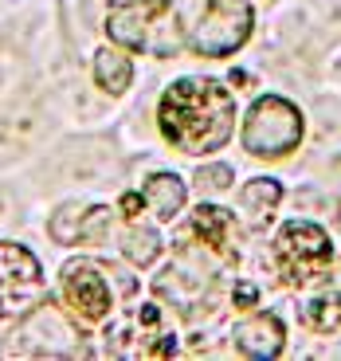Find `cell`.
Listing matches in <instances>:
<instances>
[{"label": "cell", "instance_id": "5b68a950", "mask_svg": "<svg viewBox=\"0 0 341 361\" xmlns=\"http://www.w3.org/2000/svg\"><path fill=\"white\" fill-rule=\"evenodd\" d=\"M302 142V114L287 99H259L243 122V145L255 157H287Z\"/></svg>", "mask_w": 341, "mask_h": 361}, {"label": "cell", "instance_id": "7a4b0ae2", "mask_svg": "<svg viewBox=\"0 0 341 361\" xmlns=\"http://www.w3.org/2000/svg\"><path fill=\"white\" fill-rule=\"evenodd\" d=\"M106 36L118 47H126V51L161 55V59L177 55L180 44H185L173 0H130V4H118L106 16Z\"/></svg>", "mask_w": 341, "mask_h": 361}, {"label": "cell", "instance_id": "7c38bea8", "mask_svg": "<svg viewBox=\"0 0 341 361\" xmlns=\"http://www.w3.org/2000/svg\"><path fill=\"white\" fill-rule=\"evenodd\" d=\"M278 200H283V189H278V180H271V177H259V180H252V185H243L240 212H243V220H247V228L263 232V228L271 224V216H275Z\"/></svg>", "mask_w": 341, "mask_h": 361}, {"label": "cell", "instance_id": "3957f363", "mask_svg": "<svg viewBox=\"0 0 341 361\" xmlns=\"http://www.w3.org/2000/svg\"><path fill=\"white\" fill-rule=\"evenodd\" d=\"M185 44L197 55H232L252 39V4L247 0H189L180 8Z\"/></svg>", "mask_w": 341, "mask_h": 361}, {"label": "cell", "instance_id": "9c48e42d", "mask_svg": "<svg viewBox=\"0 0 341 361\" xmlns=\"http://www.w3.org/2000/svg\"><path fill=\"white\" fill-rule=\"evenodd\" d=\"M63 295L82 322H102L110 314V287L102 279L99 263H87V259L67 263L63 267Z\"/></svg>", "mask_w": 341, "mask_h": 361}, {"label": "cell", "instance_id": "6da1fadb", "mask_svg": "<svg viewBox=\"0 0 341 361\" xmlns=\"http://www.w3.org/2000/svg\"><path fill=\"white\" fill-rule=\"evenodd\" d=\"M161 134L185 154H212L232 137L235 102L212 79H180L161 94Z\"/></svg>", "mask_w": 341, "mask_h": 361}, {"label": "cell", "instance_id": "2e32d148", "mask_svg": "<svg viewBox=\"0 0 341 361\" xmlns=\"http://www.w3.org/2000/svg\"><path fill=\"white\" fill-rule=\"evenodd\" d=\"M122 252H126L137 267H149V263L161 255V240H157V232H149V228H126Z\"/></svg>", "mask_w": 341, "mask_h": 361}, {"label": "cell", "instance_id": "30bf717a", "mask_svg": "<svg viewBox=\"0 0 341 361\" xmlns=\"http://www.w3.org/2000/svg\"><path fill=\"white\" fill-rule=\"evenodd\" d=\"M177 244H200L208 259H235V224L224 208H212V204H200L192 212L185 235H177Z\"/></svg>", "mask_w": 341, "mask_h": 361}, {"label": "cell", "instance_id": "277c9868", "mask_svg": "<svg viewBox=\"0 0 341 361\" xmlns=\"http://www.w3.org/2000/svg\"><path fill=\"white\" fill-rule=\"evenodd\" d=\"M330 259H333L330 235H326L318 224L290 220V224L278 228L275 263H278V275H283L290 287H310V283H322L326 271H330Z\"/></svg>", "mask_w": 341, "mask_h": 361}, {"label": "cell", "instance_id": "8fae6325", "mask_svg": "<svg viewBox=\"0 0 341 361\" xmlns=\"http://www.w3.org/2000/svg\"><path fill=\"white\" fill-rule=\"evenodd\" d=\"M283 345H287V326H283V318L275 314H252L247 322H240V330H235V350L243 353V357H255V361H271L283 353Z\"/></svg>", "mask_w": 341, "mask_h": 361}, {"label": "cell", "instance_id": "ac0fdd59", "mask_svg": "<svg viewBox=\"0 0 341 361\" xmlns=\"http://www.w3.org/2000/svg\"><path fill=\"white\" fill-rule=\"evenodd\" d=\"M232 185V169L228 165H208V169L197 173V189L200 192H224Z\"/></svg>", "mask_w": 341, "mask_h": 361}, {"label": "cell", "instance_id": "9a60e30c", "mask_svg": "<svg viewBox=\"0 0 341 361\" xmlns=\"http://www.w3.org/2000/svg\"><path fill=\"white\" fill-rule=\"evenodd\" d=\"M302 322L318 334H333L341 326V290H326V295H314L310 302L302 307Z\"/></svg>", "mask_w": 341, "mask_h": 361}, {"label": "cell", "instance_id": "ba28073f", "mask_svg": "<svg viewBox=\"0 0 341 361\" xmlns=\"http://www.w3.org/2000/svg\"><path fill=\"white\" fill-rule=\"evenodd\" d=\"M106 353L110 357H169L173 334L165 330L157 310L142 307L106 330Z\"/></svg>", "mask_w": 341, "mask_h": 361}, {"label": "cell", "instance_id": "e0dca14e", "mask_svg": "<svg viewBox=\"0 0 341 361\" xmlns=\"http://www.w3.org/2000/svg\"><path fill=\"white\" fill-rule=\"evenodd\" d=\"M87 212L90 208L82 204H63L51 220V235L59 244H82V224H87Z\"/></svg>", "mask_w": 341, "mask_h": 361}, {"label": "cell", "instance_id": "d6986e66", "mask_svg": "<svg viewBox=\"0 0 341 361\" xmlns=\"http://www.w3.org/2000/svg\"><path fill=\"white\" fill-rule=\"evenodd\" d=\"M235 302H240V307H252V302H255V287H252V283H240V287H235Z\"/></svg>", "mask_w": 341, "mask_h": 361}, {"label": "cell", "instance_id": "4fadbf2b", "mask_svg": "<svg viewBox=\"0 0 341 361\" xmlns=\"http://www.w3.org/2000/svg\"><path fill=\"white\" fill-rule=\"evenodd\" d=\"M145 204L153 208V216L157 220H173L185 208V185H180V177H173V173H157V177L145 180Z\"/></svg>", "mask_w": 341, "mask_h": 361}, {"label": "cell", "instance_id": "44dd1931", "mask_svg": "<svg viewBox=\"0 0 341 361\" xmlns=\"http://www.w3.org/2000/svg\"><path fill=\"white\" fill-rule=\"evenodd\" d=\"M333 287L341 290V263H337V275H333Z\"/></svg>", "mask_w": 341, "mask_h": 361}, {"label": "cell", "instance_id": "52a82bcc", "mask_svg": "<svg viewBox=\"0 0 341 361\" xmlns=\"http://www.w3.org/2000/svg\"><path fill=\"white\" fill-rule=\"evenodd\" d=\"M12 353H24V357H71V353H82V345L71 318L55 302H44V307L27 310V322L20 326Z\"/></svg>", "mask_w": 341, "mask_h": 361}, {"label": "cell", "instance_id": "8992f818", "mask_svg": "<svg viewBox=\"0 0 341 361\" xmlns=\"http://www.w3.org/2000/svg\"><path fill=\"white\" fill-rule=\"evenodd\" d=\"M39 298H44V275L36 255L4 240L0 244V322L36 310Z\"/></svg>", "mask_w": 341, "mask_h": 361}, {"label": "cell", "instance_id": "5bb4252c", "mask_svg": "<svg viewBox=\"0 0 341 361\" xmlns=\"http://www.w3.org/2000/svg\"><path fill=\"white\" fill-rule=\"evenodd\" d=\"M130 79H134V67H130V59L122 51H114V47L94 51V82L106 94H122L130 87Z\"/></svg>", "mask_w": 341, "mask_h": 361}, {"label": "cell", "instance_id": "ffe728a7", "mask_svg": "<svg viewBox=\"0 0 341 361\" xmlns=\"http://www.w3.org/2000/svg\"><path fill=\"white\" fill-rule=\"evenodd\" d=\"M142 208V197H122V216H137Z\"/></svg>", "mask_w": 341, "mask_h": 361}]
</instances>
